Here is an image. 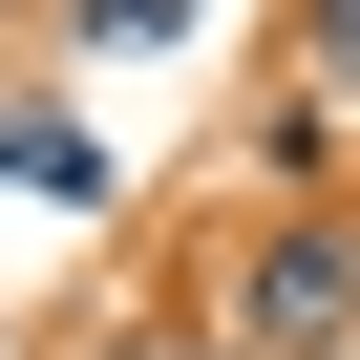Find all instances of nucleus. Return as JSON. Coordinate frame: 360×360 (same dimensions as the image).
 I'll return each mask as SVG.
<instances>
[{"mask_svg": "<svg viewBox=\"0 0 360 360\" xmlns=\"http://www.w3.org/2000/svg\"><path fill=\"white\" fill-rule=\"evenodd\" d=\"M233 360H360V233L276 212L255 276H233Z\"/></svg>", "mask_w": 360, "mask_h": 360, "instance_id": "f257e3e1", "label": "nucleus"}, {"mask_svg": "<svg viewBox=\"0 0 360 360\" xmlns=\"http://www.w3.org/2000/svg\"><path fill=\"white\" fill-rule=\"evenodd\" d=\"M0 191H43V212H106V191H127V148H106L85 106H22V127H0Z\"/></svg>", "mask_w": 360, "mask_h": 360, "instance_id": "f03ea898", "label": "nucleus"}, {"mask_svg": "<svg viewBox=\"0 0 360 360\" xmlns=\"http://www.w3.org/2000/svg\"><path fill=\"white\" fill-rule=\"evenodd\" d=\"M85 22V64H148V43H191V0H64Z\"/></svg>", "mask_w": 360, "mask_h": 360, "instance_id": "7ed1b4c3", "label": "nucleus"}, {"mask_svg": "<svg viewBox=\"0 0 360 360\" xmlns=\"http://www.w3.org/2000/svg\"><path fill=\"white\" fill-rule=\"evenodd\" d=\"M297 85H318V106H360V0H297Z\"/></svg>", "mask_w": 360, "mask_h": 360, "instance_id": "20e7f679", "label": "nucleus"}, {"mask_svg": "<svg viewBox=\"0 0 360 360\" xmlns=\"http://www.w3.org/2000/svg\"><path fill=\"white\" fill-rule=\"evenodd\" d=\"M191 360H233V339H191Z\"/></svg>", "mask_w": 360, "mask_h": 360, "instance_id": "39448f33", "label": "nucleus"}]
</instances>
